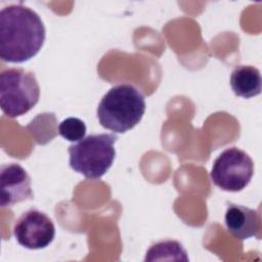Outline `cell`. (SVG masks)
<instances>
[{"label":"cell","instance_id":"2","mask_svg":"<svg viewBox=\"0 0 262 262\" xmlns=\"http://www.w3.org/2000/svg\"><path fill=\"white\" fill-rule=\"evenodd\" d=\"M145 98L132 84H118L101 98L97 107L100 125L114 133H125L133 129L145 112Z\"/></svg>","mask_w":262,"mask_h":262},{"label":"cell","instance_id":"11","mask_svg":"<svg viewBox=\"0 0 262 262\" xmlns=\"http://www.w3.org/2000/svg\"><path fill=\"white\" fill-rule=\"evenodd\" d=\"M58 133L68 141H80L85 137L86 125L79 118L70 117L59 124Z\"/></svg>","mask_w":262,"mask_h":262},{"label":"cell","instance_id":"3","mask_svg":"<svg viewBox=\"0 0 262 262\" xmlns=\"http://www.w3.org/2000/svg\"><path fill=\"white\" fill-rule=\"evenodd\" d=\"M118 137L114 134H91L69 146L71 168L88 179L102 177L112 167Z\"/></svg>","mask_w":262,"mask_h":262},{"label":"cell","instance_id":"1","mask_svg":"<svg viewBox=\"0 0 262 262\" xmlns=\"http://www.w3.org/2000/svg\"><path fill=\"white\" fill-rule=\"evenodd\" d=\"M46 38L44 24L33 9L11 4L0 11V57L20 63L34 57Z\"/></svg>","mask_w":262,"mask_h":262},{"label":"cell","instance_id":"10","mask_svg":"<svg viewBox=\"0 0 262 262\" xmlns=\"http://www.w3.org/2000/svg\"><path fill=\"white\" fill-rule=\"evenodd\" d=\"M188 256L185 249L177 241H161L154 244L146 252L144 261H184Z\"/></svg>","mask_w":262,"mask_h":262},{"label":"cell","instance_id":"8","mask_svg":"<svg viewBox=\"0 0 262 262\" xmlns=\"http://www.w3.org/2000/svg\"><path fill=\"white\" fill-rule=\"evenodd\" d=\"M224 221L228 232L239 241L260 236V216L256 210L241 205L227 206Z\"/></svg>","mask_w":262,"mask_h":262},{"label":"cell","instance_id":"9","mask_svg":"<svg viewBox=\"0 0 262 262\" xmlns=\"http://www.w3.org/2000/svg\"><path fill=\"white\" fill-rule=\"evenodd\" d=\"M260 71L252 66H237L230 75V87L236 96L251 98L261 93Z\"/></svg>","mask_w":262,"mask_h":262},{"label":"cell","instance_id":"5","mask_svg":"<svg viewBox=\"0 0 262 262\" xmlns=\"http://www.w3.org/2000/svg\"><path fill=\"white\" fill-rule=\"evenodd\" d=\"M254 174V162L251 157L237 147L223 150L214 161L210 178L225 191H241L251 181Z\"/></svg>","mask_w":262,"mask_h":262},{"label":"cell","instance_id":"4","mask_svg":"<svg viewBox=\"0 0 262 262\" xmlns=\"http://www.w3.org/2000/svg\"><path fill=\"white\" fill-rule=\"evenodd\" d=\"M40 86L34 75L21 68H10L0 74V105L9 118L20 117L39 101Z\"/></svg>","mask_w":262,"mask_h":262},{"label":"cell","instance_id":"6","mask_svg":"<svg viewBox=\"0 0 262 262\" xmlns=\"http://www.w3.org/2000/svg\"><path fill=\"white\" fill-rule=\"evenodd\" d=\"M12 232L20 246L30 250H40L52 243L55 227L45 213L31 209L17 218Z\"/></svg>","mask_w":262,"mask_h":262},{"label":"cell","instance_id":"7","mask_svg":"<svg viewBox=\"0 0 262 262\" xmlns=\"http://www.w3.org/2000/svg\"><path fill=\"white\" fill-rule=\"evenodd\" d=\"M0 205L10 207L33 199L31 177L18 164H4L0 168Z\"/></svg>","mask_w":262,"mask_h":262}]
</instances>
